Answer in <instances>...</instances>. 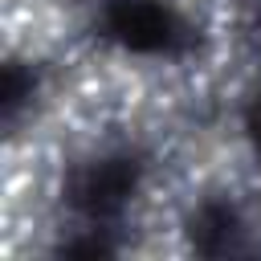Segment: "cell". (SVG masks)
Returning <instances> with one entry per match:
<instances>
[{"label": "cell", "mask_w": 261, "mask_h": 261, "mask_svg": "<svg viewBox=\"0 0 261 261\" xmlns=\"http://www.w3.org/2000/svg\"><path fill=\"white\" fill-rule=\"evenodd\" d=\"M106 33L135 53H184L192 33L163 0H114L106 8Z\"/></svg>", "instance_id": "cell-1"}, {"label": "cell", "mask_w": 261, "mask_h": 261, "mask_svg": "<svg viewBox=\"0 0 261 261\" xmlns=\"http://www.w3.org/2000/svg\"><path fill=\"white\" fill-rule=\"evenodd\" d=\"M135 184H139V163L130 155H102V159L86 163L69 179V208L82 212L94 224L98 220H110L130 200Z\"/></svg>", "instance_id": "cell-2"}, {"label": "cell", "mask_w": 261, "mask_h": 261, "mask_svg": "<svg viewBox=\"0 0 261 261\" xmlns=\"http://www.w3.org/2000/svg\"><path fill=\"white\" fill-rule=\"evenodd\" d=\"M241 216L232 204H204L196 216H192V241L200 253H237L241 249Z\"/></svg>", "instance_id": "cell-3"}, {"label": "cell", "mask_w": 261, "mask_h": 261, "mask_svg": "<svg viewBox=\"0 0 261 261\" xmlns=\"http://www.w3.org/2000/svg\"><path fill=\"white\" fill-rule=\"evenodd\" d=\"M253 139H257V151H261V102H257V110H253Z\"/></svg>", "instance_id": "cell-4"}]
</instances>
